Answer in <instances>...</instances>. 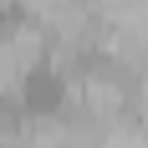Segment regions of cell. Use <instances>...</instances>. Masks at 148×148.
<instances>
[{"instance_id": "6da1fadb", "label": "cell", "mask_w": 148, "mask_h": 148, "mask_svg": "<svg viewBox=\"0 0 148 148\" xmlns=\"http://www.w3.org/2000/svg\"><path fill=\"white\" fill-rule=\"evenodd\" d=\"M61 77L51 72V66H36V72L26 77V87H21V97H26V107L31 112H56L61 107Z\"/></svg>"}]
</instances>
